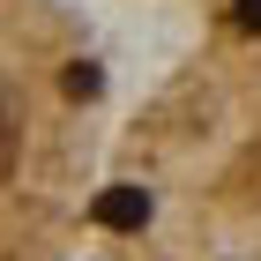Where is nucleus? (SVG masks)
Here are the masks:
<instances>
[{
	"label": "nucleus",
	"instance_id": "1",
	"mask_svg": "<svg viewBox=\"0 0 261 261\" xmlns=\"http://www.w3.org/2000/svg\"><path fill=\"white\" fill-rule=\"evenodd\" d=\"M97 224L105 231H142L149 224V187H105L97 194Z\"/></svg>",
	"mask_w": 261,
	"mask_h": 261
},
{
	"label": "nucleus",
	"instance_id": "2",
	"mask_svg": "<svg viewBox=\"0 0 261 261\" xmlns=\"http://www.w3.org/2000/svg\"><path fill=\"white\" fill-rule=\"evenodd\" d=\"M97 90H105V75H97L90 60H75V67H67V97H75V105H90Z\"/></svg>",
	"mask_w": 261,
	"mask_h": 261
},
{
	"label": "nucleus",
	"instance_id": "3",
	"mask_svg": "<svg viewBox=\"0 0 261 261\" xmlns=\"http://www.w3.org/2000/svg\"><path fill=\"white\" fill-rule=\"evenodd\" d=\"M239 30H254V38H261V0H239Z\"/></svg>",
	"mask_w": 261,
	"mask_h": 261
}]
</instances>
